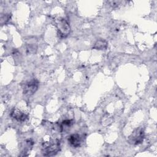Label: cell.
<instances>
[{"label":"cell","mask_w":157,"mask_h":157,"mask_svg":"<svg viewBox=\"0 0 157 157\" xmlns=\"http://www.w3.org/2000/svg\"><path fill=\"white\" fill-rule=\"evenodd\" d=\"M10 117L18 121L23 122L28 118V115L17 108H13L10 113Z\"/></svg>","instance_id":"obj_5"},{"label":"cell","mask_w":157,"mask_h":157,"mask_svg":"<svg viewBox=\"0 0 157 157\" xmlns=\"http://www.w3.org/2000/svg\"><path fill=\"white\" fill-rule=\"evenodd\" d=\"M39 83L36 79H31L26 82L23 88V93L25 96H32L38 89Z\"/></svg>","instance_id":"obj_4"},{"label":"cell","mask_w":157,"mask_h":157,"mask_svg":"<svg viewBox=\"0 0 157 157\" xmlns=\"http://www.w3.org/2000/svg\"><path fill=\"white\" fill-rule=\"evenodd\" d=\"M107 42L102 39H99L93 45V48L96 49V50H105L107 48Z\"/></svg>","instance_id":"obj_7"},{"label":"cell","mask_w":157,"mask_h":157,"mask_svg":"<svg viewBox=\"0 0 157 157\" xmlns=\"http://www.w3.org/2000/svg\"><path fill=\"white\" fill-rule=\"evenodd\" d=\"M11 15L10 14H4L2 15L1 17V25H3L4 23H6L9 21V20L10 19Z\"/></svg>","instance_id":"obj_9"},{"label":"cell","mask_w":157,"mask_h":157,"mask_svg":"<svg viewBox=\"0 0 157 157\" xmlns=\"http://www.w3.org/2000/svg\"><path fill=\"white\" fill-rule=\"evenodd\" d=\"M68 142L71 146L77 148L80 145L82 139L78 134L75 133L69 136L68 138Z\"/></svg>","instance_id":"obj_6"},{"label":"cell","mask_w":157,"mask_h":157,"mask_svg":"<svg viewBox=\"0 0 157 157\" xmlns=\"http://www.w3.org/2000/svg\"><path fill=\"white\" fill-rule=\"evenodd\" d=\"M72 124V120H64V121L62 122L61 128H63L64 126H70Z\"/></svg>","instance_id":"obj_10"},{"label":"cell","mask_w":157,"mask_h":157,"mask_svg":"<svg viewBox=\"0 0 157 157\" xmlns=\"http://www.w3.org/2000/svg\"><path fill=\"white\" fill-rule=\"evenodd\" d=\"M60 150L59 140L56 139L52 142L45 143L43 146V155L46 156L55 155Z\"/></svg>","instance_id":"obj_1"},{"label":"cell","mask_w":157,"mask_h":157,"mask_svg":"<svg viewBox=\"0 0 157 157\" xmlns=\"http://www.w3.org/2000/svg\"><path fill=\"white\" fill-rule=\"evenodd\" d=\"M26 50L29 53H34L37 50V45L34 42L31 43L28 42L26 44Z\"/></svg>","instance_id":"obj_8"},{"label":"cell","mask_w":157,"mask_h":157,"mask_svg":"<svg viewBox=\"0 0 157 157\" xmlns=\"http://www.w3.org/2000/svg\"><path fill=\"white\" fill-rule=\"evenodd\" d=\"M55 23L58 33L61 37H65L69 34L71 32V26L66 20L59 17L55 20Z\"/></svg>","instance_id":"obj_2"},{"label":"cell","mask_w":157,"mask_h":157,"mask_svg":"<svg viewBox=\"0 0 157 157\" xmlns=\"http://www.w3.org/2000/svg\"><path fill=\"white\" fill-rule=\"evenodd\" d=\"M145 138L144 129L139 127L135 129L128 137V142L132 145H139L141 144Z\"/></svg>","instance_id":"obj_3"}]
</instances>
